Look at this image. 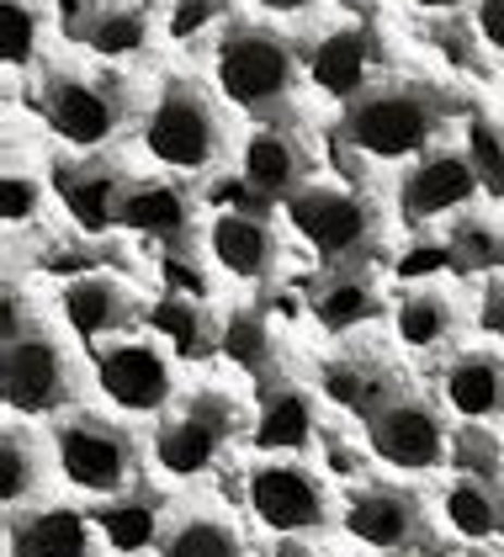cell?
Masks as SVG:
<instances>
[{
    "mask_svg": "<svg viewBox=\"0 0 504 557\" xmlns=\"http://www.w3.org/2000/svg\"><path fill=\"white\" fill-rule=\"evenodd\" d=\"M38 208H42V186L33 175H22L16 165H5V181H0V213H5V228L33 223Z\"/></svg>",
    "mask_w": 504,
    "mask_h": 557,
    "instance_id": "d6a6232c",
    "label": "cell"
},
{
    "mask_svg": "<svg viewBox=\"0 0 504 557\" xmlns=\"http://www.w3.org/2000/svg\"><path fill=\"white\" fill-rule=\"evenodd\" d=\"M446 404L452 414L463 420H489L504 409V361L500 356H463L452 372H446Z\"/></svg>",
    "mask_w": 504,
    "mask_h": 557,
    "instance_id": "d6986e66",
    "label": "cell"
},
{
    "mask_svg": "<svg viewBox=\"0 0 504 557\" xmlns=\"http://www.w3.org/2000/svg\"><path fill=\"white\" fill-rule=\"evenodd\" d=\"M123 202L127 186L112 165H85V171L64 181V208H70V218L81 223L85 234H107L112 223H123Z\"/></svg>",
    "mask_w": 504,
    "mask_h": 557,
    "instance_id": "e0dca14e",
    "label": "cell"
},
{
    "mask_svg": "<svg viewBox=\"0 0 504 557\" xmlns=\"http://www.w3.org/2000/svg\"><path fill=\"white\" fill-rule=\"evenodd\" d=\"M218 112L208 107V96H197L192 86H165V96L149 107L144 117V149L165 165V171L197 175L218 160Z\"/></svg>",
    "mask_w": 504,
    "mask_h": 557,
    "instance_id": "277c9868",
    "label": "cell"
},
{
    "mask_svg": "<svg viewBox=\"0 0 504 557\" xmlns=\"http://www.w3.org/2000/svg\"><path fill=\"white\" fill-rule=\"evenodd\" d=\"M293 228L330 260L356 256L367 239H372V208L356 197V191H340V186H308L293 197Z\"/></svg>",
    "mask_w": 504,
    "mask_h": 557,
    "instance_id": "30bf717a",
    "label": "cell"
},
{
    "mask_svg": "<svg viewBox=\"0 0 504 557\" xmlns=\"http://www.w3.org/2000/svg\"><path fill=\"white\" fill-rule=\"evenodd\" d=\"M75 393V361L59 335L27 330L0 350V398L11 414H53Z\"/></svg>",
    "mask_w": 504,
    "mask_h": 557,
    "instance_id": "6da1fadb",
    "label": "cell"
},
{
    "mask_svg": "<svg viewBox=\"0 0 504 557\" xmlns=\"http://www.w3.org/2000/svg\"><path fill=\"white\" fill-rule=\"evenodd\" d=\"M452 324H457V313H452V302L441 293H409L398 302V341L409 350H435L452 335Z\"/></svg>",
    "mask_w": 504,
    "mask_h": 557,
    "instance_id": "484cf974",
    "label": "cell"
},
{
    "mask_svg": "<svg viewBox=\"0 0 504 557\" xmlns=\"http://www.w3.org/2000/svg\"><path fill=\"white\" fill-rule=\"evenodd\" d=\"M372 313H378V298H372V287L356 282V276H340V282H330V287L319 293V324H324L330 335H345V330L367 324Z\"/></svg>",
    "mask_w": 504,
    "mask_h": 557,
    "instance_id": "f1b7e54d",
    "label": "cell"
},
{
    "mask_svg": "<svg viewBox=\"0 0 504 557\" xmlns=\"http://www.w3.org/2000/svg\"><path fill=\"white\" fill-rule=\"evenodd\" d=\"M441 515H446V525H452L457 536H467V542H483V536L504 531V505L494 499V488L478 483V478H452V483L441 488Z\"/></svg>",
    "mask_w": 504,
    "mask_h": 557,
    "instance_id": "44dd1931",
    "label": "cell"
},
{
    "mask_svg": "<svg viewBox=\"0 0 504 557\" xmlns=\"http://www.w3.org/2000/svg\"><path fill=\"white\" fill-rule=\"evenodd\" d=\"M38 494H42L38 441L27 430L5 425V435H0V499H5V510H16V505H33Z\"/></svg>",
    "mask_w": 504,
    "mask_h": 557,
    "instance_id": "603a6c76",
    "label": "cell"
},
{
    "mask_svg": "<svg viewBox=\"0 0 504 557\" xmlns=\"http://www.w3.org/2000/svg\"><path fill=\"white\" fill-rule=\"evenodd\" d=\"M123 90L96 75H59L48 90V128L70 149H101L123 128Z\"/></svg>",
    "mask_w": 504,
    "mask_h": 557,
    "instance_id": "52a82bcc",
    "label": "cell"
},
{
    "mask_svg": "<svg viewBox=\"0 0 504 557\" xmlns=\"http://www.w3.org/2000/svg\"><path fill=\"white\" fill-rule=\"evenodd\" d=\"M5 557H16V547H11V553H5Z\"/></svg>",
    "mask_w": 504,
    "mask_h": 557,
    "instance_id": "ab89813d",
    "label": "cell"
},
{
    "mask_svg": "<svg viewBox=\"0 0 504 557\" xmlns=\"http://www.w3.org/2000/svg\"><path fill=\"white\" fill-rule=\"evenodd\" d=\"M11 531H16L11 547H22L27 557H96V531L75 510H38Z\"/></svg>",
    "mask_w": 504,
    "mask_h": 557,
    "instance_id": "ac0fdd59",
    "label": "cell"
},
{
    "mask_svg": "<svg viewBox=\"0 0 504 557\" xmlns=\"http://www.w3.org/2000/svg\"><path fill=\"white\" fill-rule=\"evenodd\" d=\"M372 446L388 468L398 472H430L446 462V425L430 404L415 398H393L372 420Z\"/></svg>",
    "mask_w": 504,
    "mask_h": 557,
    "instance_id": "8fae6325",
    "label": "cell"
},
{
    "mask_svg": "<svg viewBox=\"0 0 504 557\" xmlns=\"http://www.w3.org/2000/svg\"><path fill=\"white\" fill-rule=\"evenodd\" d=\"M351 149L372 160H409L435 138V101L425 90H372L345 112Z\"/></svg>",
    "mask_w": 504,
    "mask_h": 557,
    "instance_id": "3957f363",
    "label": "cell"
},
{
    "mask_svg": "<svg viewBox=\"0 0 504 557\" xmlns=\"http://www.w3.org/2000/svg\"><path fill=\"white\" fill-rule=\"evenodd\" d=\"M155 536H160V510L144 494H118L101 505V542L112 553L138 557L144 547H155Z\"/></svg>",
    "mask_w": 504,
    "mask_h": 557,
    "instance_id": "7402d4cb",
    "label": "cell"
},
{
    "mask_svg": "<svg viewBox=\"0 0 504 557\" xmlns=\"http://www.w3.org/2000/svg\"><path fill=\"white\" fill-rule=\"evenodd\" d=\"M250 510L266 531L297 536V531H319L330 520V494L297 462H260L250 472Z\"/></svg>",
    "mask_w": 504,
    "mask_h": 557,
    "instance_id": "8992f818",
    "label": "cell"
},
{
    "mask_svg": "<svg viewBox=\"0 0 504 557\" xmlns=\"http://www.w3.org/2000/svg\"><path fill=\"white\" fill-rule=\"evenodd\" d=\"M38 33H42V22L27 0H0V59H5L11 75L38 59Z\"/></svg>",
    "mask_w": 504,
    "mask_h": 557,
    "instance_id": "f546056e",
    "label": "cell"
},
{
    "mask_svg": "<svg viewBox=\"0 0 504 557\" xmlns=\"http://www.w3.org/2000/svg\"><path fill=\"white\" fill-rule=\"evenodd\" d=\"M467 160H472V171L478 181L504 197V133L494 123H483V117H472V128H467Z\"/></svg>",
    "mask_w": 504,
    "mask_h": 557,
    "instance_id": "4dcf8cb0",
    "label": "cell"
},
{
    "mask_svg": "<svg viewBox=\"0 0 504 557\" xmlns=\"http://www.w3.org/2000/svg\"><path fill=\"white\" fill-rule=\"evenodd\" d=\"M271 557H314V553H308V547H297V542H282Z\"/></svg>",
    "mask_w": 504,
    "mask_h": 557,
    "instance_id": "74e56055",
    "label": "cell"
},
{
    "mask_svg": "<svg viewBox=\"0 0 504 557\" xmlns=\"http://www.w3.org/2000/svg\"><path fill=\"white\" fill-rule=\"evenodd\" d=\"M255 441H260L266 451H297V446L308 441V398H297V393L266 398L260 425H255Z\"/></svg>",
    "mask_w": 504,
    "mask_h": 557,
    "instance_id": "83f0119b",
    "label": "cell"
},
{
    "mask_svg": "<svg viewBox=\"0 0 504 557\" xmlns=\"http://www.w3.org/2000/svg\"><path fill=\"white\" fill-rule=\"evenodd\" d=\"M420 525V505L415 494H398V488H372V494H356L351 510H345V531L378 553H393L415 536Z\"/></svg>",
    "mask_w": 504,
    "mask_h": 557,
    "instance_id": "9a60e30c",
    "label": "cell"
},
{
    "mask_svg": "<svg viewBox=\"0 0 504 557\" xmlns=\"http://www.w3.org/2000/svg\"><path fill=\"white\" fill-rule=\"evenodd\" d=\"M208 250L218 260V271H229L239 282H260L276 265V239L255 213H223L208 228Z\"/></svg>",
    "mask_w": 504,
    "mask_h": 557,
    "instance_id": "5bb4252c",
    "label": "cell"
},
{
    "mask_svg": "<svg viewBox=\"0 0 504 557\" xmlns=\"http://www.w3.org/2000/svg\"><path fill=\"white\" fill-rule=\"evenodd\" d=\"M53 468L81 494L118 499L133 478V441L96 414H70L53 425Z\"/></svg>",
    "mask_w": 504,
    "mask_h": 557,
    "instance_id": "7a4b0ae2",
    "label": "cell"
},
{
    "mask_svg": "<svg viewBox=\"0 0 504 557\" xmlns=\"http://www.w3.org/2000/svg\"><path fill=\"white\" fill-rule=\"evenodd\" d=\"M165 557H245V542L229 520L218 515H192L165 536Z\"/></svg>",
    "mask_w": 504,
    "mask_h": 557,
    "instance_id": "4316f807",
    "label": "cell"
},
{
    "mask_svg": "<svg viewBox=\"0 0 504 557\" xmlns=\"http://www.w3.org/2000/svg\"><path fill=\"white\" fill-rule=\"evenodd\" d=\"M478 38L489 48H504V0H478Z\"/></svg>",
    "mask_w": 504,
    "mask_h": 557,
    "instance_id": "d590c367",
    "label": "cell"
},
{
    "mask_svg": "<svg viewBox=\"0 0 504 557\" xmlns=\"http://www.w3.org/2000/svg\"><path fill=\"white\" fill-rule=\"evenodd\" d=\"M218 16V0H175L170 11V38H192Z\"/></svg>",
    "mask_w": 504,
    "mask_h": 557,
    "instance_id": "e575fe53",
    "label": "cell"
},
{
    "mask_svg": "<svg viewBox=\"0 0 504 557\" xmlns=\"http://www.w3.org/2000/svg\"><path fill=\"white\" fill-rule=\"evenodd\" d=\"M223 350H229V361L260 372L266 356H271V335H266V324H260L255 313H234V319L223 324Z\"/></svg>",
    "mask_w": 504,
    "mask_h": 557,
    "instance_id": "1f68e13d",
    "label": "cell"
},
{
    "mask_svg": "<svg viewBox=\"0 0 504 557\" xmlns=\"http://www.w3.org/2000/svg\"><path fill=\"white\" fill-rule=\"evenodd\" d=\"M229 435H234V409H229V398L202 393V398L181 404L165 425H160V435H155V462H160L170 478H197V472L223 451Z\"/></svg>",
    "mask_w": 504,
    "mask_h": 557,
    "instance_id": "ba28073f",
    "label": "cell"
},
{
    "mask_svg": "<svg viewBox=\"0 0 504 557\" xmlns=\"http://www.w3.org/2000/svg\"><path fill=\"white\" fill-rule=\"evenodd\" d=\"M266 16H303V11H314V0H255Z\"/></svg>",
    "mask_w": 504,
    "mask_h": 557,
    "instance_id": "8d00e7d4",
    "label": "cell"
},
{
    "mask_svg": "<svg viewBox=\"0 0 504 557\" xmlns=\"http://www.w3.org/2000/svg\"><path fill=\"white\" fill-rule=\"evenodd\" d=\"M123 319H127V293L118 282H107V276L70 282V293H64V324H70L81 341H96V335L118 330Z\"/></svg>",
    "mask_w": 504,
    "mask_h": 557,
    "instance_id": "ffe728a7",
    "label": "cell"
},
{
    "mask_svg": "<svg viewBox=\"0 0 504 557\" xmlns=\"http://www.w3.org/2000/svg\"><path fill=\"white\" fill-rule=\"evenodd\" d=\"M324 398L340 404V409H351V414H367V420H378L382 409L393 404L388 398V377L372 372V367H361V361H335V367H324Z\"/></svg>",
    "mask_w": 504,
    "mask_h": 557,
    "instance_id": "d4e9b609",
    "label": "cell"
},
{
    "mask_svg": "<svg viewBox=\"0 0 504 557\" xmlns=\"http://www.w3.org/2000/svg\"><path fill=\"white\" fill-rule=\"evenodd\" d=\"M415 5H425V11H452V5H463V0H415Z\"/></svg>",
    "mask_w": 504,
    "mask_h": 557,
    "instance_id": "f35d334b",
    "label": "cell"
},
{
    "mask_svg": "<svg viewBox=\"0 0 504 557\" xmlns=\"http://www.w3.org/2000/svg\"><path fill=\"white\" fill-rule=\"evenodd\" d=\"M472 191H478V171H472L467 154H430V160H420L415 171L404 175L398 208H404V218L425 223V218H441V213H452V208H463Z\"/></svg>",
    "mask_w": 504,
    "mask_h": 557,
    "instance_id": "7c38bea8",
    "label": "cell"
},
{
    "mask_svg": "<svg viewBox=\"0 0 504 557\" xmlns=\"http://www.w3.org/2000/svg\"><path fill=\"white\" fill-rule=\"evenodd\" d=\"M297 81L293 48L276 33H234L218 53V86L234 107H271Z\"/></svg>",
    "mask_w": 504,
    "mask_h": 557,
    "instance_id": "5b68a950",
    "label": "cell"
},
{
    "mask_svg": "<svg viewBox=\"0 0 504 557\" xmlns=\"http://www.w3.org/2000/svg\"><path fill=\"white\" fill-rule=\"evenodd\" d=\"M372 64H378V44H372L367 27H335V33H324V38L314 44V53H308L314 86L324 90V96H340V101H351V96L367 90Z\"/></svg>",
    "mask_w": 504,
    "mask_h": 557,
    "instance_id": "4fadbf2b",
    "label": "cell"
},
{
    "mask_svg": "<svg viewBox=\"0 0 504 557\" xmlns=\"http://www.w3.org/2000/svg\"><path fill=\"white\" fill-rule=\"evenodd\" d=\"M96 387L123 414H165L175 398V372L155 345H112L96 361Z\"/></svg>",
    "mask_w": 504,
    "mask_h": 557,
    "instance_id": "9c48e42d",
    "label": "cell"
},
{
    "mask_svg": "<svg viewBox=\"0 0 504 557\" xmlns=\"http://www.w3.org/2000/svg\"><path fill=\"white\" fill-rule=\"evenodd\" d=\"M245 181L260 197H297L303 186V149L293 133L282 128H260L245 144Z\"/></svg>",
    "mask_w": 504,
    "mask_h": 557,
    "instance_id": "2e32d148",
    "label": "cell"
},
{
    "mask_svg": "<svg viewBox=\"0 0 504 557\" xmlns=\"http://www.w3.org/2000/svg\"><path fill=\"white\" fill-rule=\"evenodd\" d=\"M186 197L175 186H133L123 202V228H138V234H155V239H181L186 234Z\"/></svg>",
    "mask_w": 504,
    "mask_h": 557,
    "instance_id": "cb8c5ba5",
    "label": "cell"
},
{
    "mask_svg": "<svg viewBox=\"0 0 504 557\" xmlns=\"http://www.w3.org/2000/svg\"><path fill=\"white\" fill-rule=\"evenodd\" d=\"M90 44H96V53H107V59H123V53H133V48L144 44V16L138 11H107L96 22Z\"/></svg>",
    "mask_w": 504,
    "mask_h": 557,
    "instance_id": "836d02e7",
    "label": "cell"
}]
</instances>
